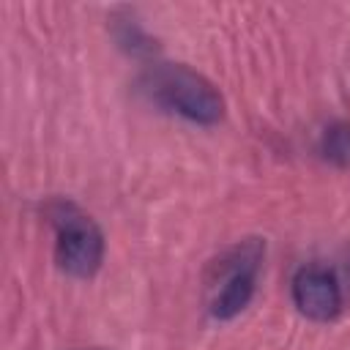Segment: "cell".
<instances>
[{
    "mask_svg": "<svg viewBox=\"0 0 350 350\" xmlns=\"http://www.w3.org/2000/svg\"><path fill=\"white\" fill-rule=\"evenodd\" d=\"M137 90L156 107L180 115L197 126H213L224 115V98L202 74L183 63H159L148 68Z\"/></svg>",
    "mask_w": 350,
    "mask_h": 350,
    "instance_id": "1",
    "label": "cell"
},
{
    "mask_svg": "<svg viewBox=\"0 0 350 350\" xmlns=\"http://www.w3.org/2000/svg\"><path fill=\"white\" fill-rule=\"evenodd\" d=\"M46 216L55 230L57 265L77 279L93 276L104 260V235L98 224L68 200H55L46 208Z\"/></svg>",
    "mask_w": 350,
    "mask_h": 350,
    "instance_id": "2",
    "label": "cell"
},
{
    "mask_svg": "<svg viewBox=\"0 0 350 350\" xmlns=\"http://www.w3.org/2000/svg\"><path fill=\"white\" fill-rule=\"evenodd\" d=\"M118 41H120L123 46H129L131 52H150V41H148V36L134 25V19H126V22H123V30L118 33Z\"/></svg>",
    "mask_w": 350,
    "mask_h": 350,
    "instance_id": "6",
    "label": "cell"
},
{
    "mask_svg": "<svg viewBox=\"0 0 350 350\" xmlns=\"http://www.w3.org/2000/svg\"><path fill=\"white\" fill-rule=\"evenodd\" d=\"M260 260H262V243L252 238V241L238 243L230 252V257L219 265L221 279L211 298V314L216 320H232L235 314L246 309V304L254 295Z\"/></svg>",
    "mask_w": 350,
    "mask_h": 350,
    "instance_id": "3",
    "label": "cell"
},
{
    "mask_svg": "<svg viewBox=\"0 0 350 350\" xmlns=\"http://www.w3.org/2000/svg\"><path fill=\"white\" fill-rule=\"evenodd\" d=\"M293 301L309 320H334L342 309V290L334 271L323 265H304L293 276Z\"/></svg>",
    "mask_w": 350,
    "mask_h": 350,
    "instance_id": "4",
    "label": "cell"
},
{
    "mask_svg": "<svg viewBox=\"0 0 350 350\" xmlns=\"http://www.w3.org/2000/svg\"><path fill=\"white\" fill-rule=\"evenodd\" d=\"M320 153L336 167H350V123H331L320 134Z\"/></svg>",
    "mask_w": 350,
    "mask_h": 350,
    "instance_id": "5",
    "label": "cell"
}]
</instances>
